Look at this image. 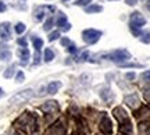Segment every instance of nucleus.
I'll use <instances>...</instances> for the list:
<instances>
[{
	"label": "nucleus",
	"instance_id": "obj_39",
	"mask_svg": "<svg viewBox=\"0 0 150 135\" xmlns=\"http://www.w3.org/2000/svg\"><path fill=\"white\" fill-rule=\"evenodd\" d=\"M110 1H111V0H110Z\"/></svg>",
	"mask_w": 150,
	"mask_h": 135
},
{
	"label": "nucleus",
	"instance_id": "obj_20",
	"mask_svg": "<svg viewBox=\"0 0 150 135\" xmlns=\"http://www.w3.org/2000/svg\"><path fill=\"white\" fill-rule=\"evenodd\" d=\"M53 18H52V17H49L47 18V21L45 22V25H43V29H45V31H49V29H50V28L53 27Z\"/></svg>",
	"mask_w": 150,
	"mask_h": 135
},
{
	"label": "nucleus",
	"instance_id": "obj_26",
	"mask_svg": "<svg viewBox=\"0 0 150 135\" xmlns=\"http://www.w3.org/2000/svg\"><path fill=\"white\" fill-rule=\"evenodd\" d=\"M61 45L68 48V46H71V45H74V43H72V42H71L68 38H61Z\"/></svg>",
	"mask_w": 150,
	"mask_h": 135
},
{
	"label": "nucleus",
	"instance_id": "obj_30",
	"mask_svg": "<svg viewBox=\"0 0 150 135\" xmlns=\"http://www.w3.org/2000/svg\"><path fill=\"white\" fill-rule=\"evenodd\" d=\"M40 61V54H39V52H36L35 53V64H38Z\"/></svg>",
	"mask_w": 150,
	"mask_h": 135
},
{
	"label": "nucleus",
	"instance_id": "obj_7",
	"mask_svg": "<svg viewBox=\"0 0 150 135\" xmlns=\"http://www.w3.org/2000/svg\"><path fill=\"white\" fill-rule=\"evenodd\" d=\"M112 114H114V117L120 121V124H125V123L129 121L128 114H127V112H125L122 107H115L112 110Z\"/></svg>",
	"mask_w": 150,
	"mask_h": 135
},
{
	"label": "nucleus",
	"instance_id": "obj_16",
	"mask_svg": "<svg viewBox=\"0 0 150 135\" xmlns=\"http://www.w3.org/2000/svg\"><path fill=\"white\" fill-rule=\"evenodd\" d=\"M54 59V53H53V50L52 49H46L45 50V61H52V60Z\"/></svg>",
	"mask_w": 150,
	"mask_h": 135
},
{
	"label": "nucleus",
	"instance_id": "obj_18",
	"mask_svg": "<svg viewBox=\"0 0 150 135\" xmlns=\"http://www.w3.org/2000/svg\"><path fill=\"white\" fill-rule=\"evenodd\" d=\"M11 59V52H8V50H3V52H0V60H4V61H7V60Z\"/></svg>",
	"mask_w": 150,
	"mask_h": 135
},
{
	"label": "nucleus",
	"instance_id": "obj_23",
	"mask_svg": "<svg viewBox=\"0 0 150 135\" xmlns=\"http://www.w3.org/2000/svg\"><path fill=\"white\" fill-rule=\"evenodd\" d=\"M59 36H60L59 31H53V32L49 35V41H50V42H53V41H56V39H59Z\"/></svg>",
	"mask_w": 150,
	"mask_h": 135
},
{
	"label": "nucleus",
	"instance_id": "obj_6",
	"mask_svg": "<svg viewBox=\"0 0 150 135\" xmlns=\"http://www.w3.org/2000/svg\"><path fill=\"white\" fill-rule=\"evenodd\" d=\"M99 128L102 131L104 135H110L112 132V124H111V120L108 119L107 116H103L102 117V121H100V125Z\"/></svg>",
	"mask_w": 150,
	"mask_h": 135
},
{
	"label": "nucleus",
	"instance_id": "obj_1",
	"mask_svg": "<svg viewBox=\"0 0 150 135\" xmlns=\"http://www.w3.org/2000/svg\"><path fill=\"white\" fill-rule=\"evenodd\" d=\"M16 124L25 132H33L38 128L36 119H35V116H32V113H24L20 119L17 120Z\"/></svg>",
	"mask_w": 150,
	"mask_h": 135
},
{
	"label": "nucleus",
	"instance_id": "obj_35",
	"mask_svg": "<svg viewBox=\"0 0 150 135\" xmlns=\"http://www.w3.org/2000/svg\"><path fill=\"white\" fill-rule=\"evenodd\" d=\"M86 57H88V52H86V53H83V54H82V56H81V59H79V60H86Z\"/></svg>",
	"mask_w": 150,
	"mask_h": 135
},
{
	"label": "nucleus",
	"instance_id": "obj_17",
	"mask_svg": "<svg viewBox=\"0 0 150 135\" xmlns=\"http://www.w3.org/2000/svg\"><path fill=\"white\" fill-rule=\"evenodd\" d=\"M32 43L35 46V49H36V52H39L40 48L43 46V41L40 38H32Z\"/></svg>",
	"mask_w": 150,
	"mask_h": 135
},
{
	"label": "nucleus",
	"instance_id": "obj_25",
	"mask_svg": "<svg viewBox=\"0 0 150 135\" xmlns=\"http://www.w3.org/2000/svg\"><path fill=\"white\" fill-rule=\"evenodd\" d=\"M24 78H25L24 72H22V71H18V72H17V75H16L17 82H22V81H24Z\"/></svg>",
	"mask_w": 150,
	"mask_h": 135
},
{
	"label": "nucleus",
	"instance_id": "obj_22",
	"mask_svg": "<svg viewBox=\"0 0 150 135\" xmlns=\"http://www.w3.org/2000/svg\"><path fill=\"white\" fill-rule=\"evenodd\" d=\"M25 31V24H22V22H18L16 25V32L17 33H22Z\"/></svg>",
	"mask_w": 150,
	"mask_h": 135
},
{
	"label": "nucleus",
	"instance_id": "obj_14",
	"mask_svg": "<svg viewBox=\"0 0 150 135\" xmlns=\"http://www.w3.org/2000/svg\"><path fill=\"white\" fill-rule=\"evenodd\" d=\"M57 25H59L60 28H63V31H68L71 28V25L67 22V17L64 16V14H61V16L59 17V20H57Z\"/></svg>",
	"mask_w": 150,
	"mask_h": 135
},
{
	"label": "nucleus",
	"instance_id": "obj_28",
	"mask_svg": "<svg viewBox=\"0 0 150 135\" xmlns=\"http://www.w3.org/2000/svg\"><path fill=\"white\" fill-rule=\"evenodd\" d=\"M17 42H18V45H21L22 48H27V39L25 38H20Z\"/></svg>",
	"mask_w": 150,
	"mask_h": 135
},
{
	"label": "nucleus",
	"instance_id": "obj_5",
	"mask_svg": "<svg viewBox=\"0 0 150 135\" xmlns=\"http://www.w3.org/2000/svg\"><path fill=\"white\" fill-rule=\"evenodd\" d=\"M129 20H131V28H142L146 24V18L140 14L139 11L132 13Z\"/></svg>",
	"mask_w": 150,
	"mask_h": 135
},
{
	"label": "nucleus",
	"instance_id": "obj_27",
	"mask_svg": "<svg viewBox=\"0 0 150 135\" xmlns=\"http://www.w3.org/2000/svg\"><path fill=\"white\" fill-rule=\"evenodd\" d=\"M91 1L92 0H76V1H75V4L76 6H88Z\"/></svg>",
	"mask_w": 150,
	"mask_h": 135
},
{
	"label": "nucleus",
	"instance_id": "obj_15",
	"mask_svg": "<svg viewBox=\"0 0 150 135\" xmlns=\"http://www.w3.org/2000/svg\"><path fill=\"white\" fill-rule=\"evenodd\" d=\"M103 10L102 6H97V4H93V6H89L86 9V13H100Z\"/></svg>",
	"mask_w": 150,
	"mask_h": 135
},
{
	"label": "nucleus",
	"instance_id": "obj_2",
	"mask_svg": "<svg viewBox=\"0 0 150 135\" xmlns=\"http://www.w3.org/2000/svg\"><path fill=\"white\" fill-rule=\"evenodd\" d=\"M32 96H33L32 89H24V91L16 93L14 96H11L10 97V103L11 104H21V103L28 102Z\"/></svg>",
	"mask_w": 150,
	"mask_h": 135
},
{
	"label": "nucleus",
	"instance_id": "obj_9",
	"mask_svg": "<svg viewBox=\"0 0 150 135\" xmlns=\"http://www.w3.org/2000/svg\"><path fill=\"white\" fill-rule=\"evenodd\" d=\"M11 36V27L8 22H1L0 24V38L1 39H10Z\"/></svg>",
	"mask_w": 150,
	"mask_h": 135
},
{
	"label": "nucleus",
	"instance_id": "obj_8",
	"mask_svg": "<svg viewBox=\"0 0 150 135\" xmlns=\"http://www.w3.org/2000/svg\"><path fill=\"white\" fill-rule=\"evenodd\" d=\"M64 132H65V131H64V127L60 124V123H56L54 125L49 127L45 135H64Z\"/></svg>",
	"mask_w": 150,
	"mask_h": 135
},
{
	"label": "nucleus",
	"instance_id": "obj_33",
	"mask_svg": "<svg viewBox=\"0 0 150 135\" xmlns=\"http://www.w3.org/2000/svg\"><path fill=\"white\" fill-rule=\"evenodd\" d=\"M125 77H127L128 80H134V78H135V74H134V72H128V74H127Z\"/></svg>",
	"mask_w": 150,
	"mask_h": 135
},
{
	"label": "nucleus",
	"instance_id": "obj_29",
	"mask_svg": "<svg viewBox=\"0 0 150 135\" xmlns=\"http://www.w3.org/2000/svg\"><path fill=\"white\" fill-rule=\"evenodd\" d=\"M142 78H143L145 81H149L150 82V71H145V72L142 74Z\"/></svg>",
	"mask_w": 150,
	"mask_h": 135
},
{
	"label": "nucleus",
	"instance_id": "obj_10",
	"mask_svg": "<svg viewBox=\"0 0 150 135\" xmlns=\"http://www.w3.org/2000/svg\"><path fill=\"white\" fill-rule=\"evenodd\" d=\"M40 110L46 112V113H53V112H57V110H59V104H57V102H54V100L46 102L45 104L40 106Z\"/></svg>",
	"mask_w": 150,
	"mask_h": 135
},
{
	"label": "nucleus",
	"instance_id": "obj_34",
	"mask_svg": "<svg viewBox=\"0 0 150 135\" xmlns=\"http://www.w3.org/2000/svg\"><path fill=\"white\" fill-rule=\"evenodd\" d=\"M0 11H6V4L0 1Z\"/></svg>",
	"mask_w": 150,
	"mask_h": 135
},
{
	"label": "nucleus",
	"instance_id": "obj_36",
	"mask_svg": "<svg viewBox=\"0 0 150 135\" xmlns=\"http://www.w3.org/2000/svg\"><path fill=\"white\" fill-rule=\"evenodd\" d=\"M1 95H3V89L0 88V96H1Z\"/></svg>",
	"mask_w": 150,
	"mask_h": 135
},
{
	"label": "nucleus",
	"instance_id": "obj_21",
	"mask_svg": "<svg viewBox=\"0 0 150 135\" xmlns=\"http://www.w3.org/2000/svg\"><path fill=\"white\" fill-rule=\"evenodd\" d=\"M143 96H145V99L147 102H150V85H146L143 88Z\"/></svg>",
	"mask_w": 150,
	"mask_h": 135
},
{
	"label": "nucleus",
	"instance_id": "obj_19",
	"mask_svg": "<svg viewBox=\"0 0 150 135\" xmlns=\"http://www.w3.org/2000/svg\"><path fill=\"white\" fill-rule=\"evenodd\" d=\"M14 70H16V67H14V65H10V67L4 71V74H3V75H4V78H11V77H13V74H14Z\"/></svg>",
	"mask_w": 150,
	"mask_h": 135
},
{
	"label": "nucleus",
	"instance_id": "obj_24",
	"mask_svg": "<svg viewBox=\"0 0 150 135\" xmlns=\"http://www.w3.org/2000/svg\"><path fill=\"white\" fill-rule=\"evenodd\" d=\"M140 41H142L143 43H149L150 42V33L146 32V33H143V35H140Z\"/></svg>",
	"mask_w": 150,
	"mask_h": 135
},
{
	"label": "nucleus",
	"instance_id": "obj_4",
	"mask_svg": "<svg viewBox=\"0 0 150 135\" xmlns=\"http://www.w3.org/2000/svg\"><path fill=\"white\" fill-rule=\"evenodd\" d=\"M106 59H110L112 61H124V60H129L131 59V54L129 52L124 50V49H120V50H114L110 54L106 56Z\"/></svg>",
	"mask_w": 150,
	"mask_h": 135
},
{
	"label": "nucleus",
	"instance_id": "obj_38",
	"mask_svg": "<svg viewBox=\"0 0 150 135\" xmlns=\"http://www.w3.org/2000/svg\"><path fill=\"white\" fill-rule=\"evenodd\" d=\"M63 1H67V0H63Z\"/></svg>",
	"mask_w": 150,
	"mask_h": 135
},
{
	"label": "nucleus",
	"instance_id": "obj_12",
	"mask_svg": "<svg viewBox=\"0 0 150 135\" xmlns=\"http://www.w3.org/2000/svg\"><path fill=\"white\" fill-rule=\"evenodd\" d=\"M60 88H61V82H60V81H52V82H50V84L47 85L46 91H47V93L53 95V93H56V92L59 91Z\"/></svg>",
	"mask_w": 150,
	"mask_h": 135
},
{
	"label": "nucleus",
	"instance_id": "obj_32",
	"mask_svg": "<svg viewBox=\"0 0 150 135\" xmlns=\"http://www.w3.org/2000/svg\"><path fill=\"white\" fill-rule=\"evenodd\" d=\"M125 1H127V4H129V6H135L138 3V0H125Z\"/></svg>",
	"mask_w": 150,
	"mask_h": 135
},
{
	"label": "nucleus",
	"instance_id": "obj_31",
	"mask_svg": "<svg viewBox=\"0 0 150 135\" xmlns=\"http://www.w3.org/2000/svg\"><path fill=\"white\" fill-rule=\"evenodd\" d=\"M68 52H70V53H75V52H76L75 45H71V46H68Z\"/></svg>",
	"mask_w": 150,
	"mask_h": 135
},
{
	"label": "nucleus",
	"instance_id": "obj_3",
	"mask_svg": "<svg viewBox=\"0 0 150 135\" xmlns=\"http://www.w3.org/2000/svg\"><path fill=\"white\" fill-rule=\"evenodd\" d=\"M100 36H102V32H100V31H96V29H85V31L82 32L83 41L89 45L96 43L97 41L100 39Z\"/></svg>",
	"mask_w": 150,
	"mask_h": 135
},
{
	"label": "nucleus",
	"instance_id": "obj_13",
	"mask_svg": "<svg viewBox=\"0 0 150 135\" xmlns=\"http://www.w3.org/2000/svg\"><path fill=\"white\" fill-rule=\"evenodd\" d=\"M18 56L21 59V64H27L29 60V50L27 48H21L18 50Z\"/></svg>",
	"mask_w": 150,
	"mask_h": 135
},
{
	"label": "nucleus",
	"instance_id": "obj_11",
	"mask_svg": "<svg viewBox=\"0 0 150 135\" xmlns=\"http://www.w3.org/2000/svg\"><path fill=\"white\" fill-rule=\"evenodd\" d=\"M125 103L128 104L129 107H138L139 106V99H138V96L136 95H131V96H127L125 97Z\"/></svg>",
	"mask_w": 150,
	"mask_h": 135
},
{
	"label": "nucleus",
	"instance_id": "obj_37",
	"mask_svg": "<svg viewBox=\"0 0 150 135\" xmlns=\"http://www.w3.org/2000/svg\"><path fill=\"white\" fill-rule=\"evenodd\" d=\"M147 9H149V10H150V3H149V4H147Z\"/></svg>",
	"mask_w": 150,
	"mask_h": 135
}]
</instances>
